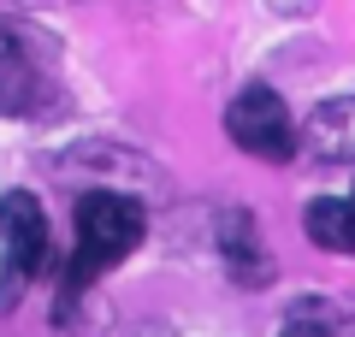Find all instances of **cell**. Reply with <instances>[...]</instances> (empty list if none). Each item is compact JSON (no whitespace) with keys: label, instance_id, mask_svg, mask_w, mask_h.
<instances>
[{"label":"cell","instance_id":"9c48e42d","mask_svg":"<svg viewBox=\"0 0 355 337\" xmlns=\"http://www.w3.org/2000/svg\"><path fill=\"white\" fill-rule=\"evenodd\" d=\"M338 337H355V325H343V331H338Z\"/></svg>","mask_w":355,"mask_h":337},{"label":"cell","instance_id":"6da1fadb","mask_svg":"<svg viewBox=\"0 0 355 337\" xmlns=\"http://www.w3.org/2000/svg\"><path fill=\"white\" fill-rule=\"evenodd\" d=\"M142 225L148 219H142V207L130 196L89 189V196L77 201V254H71V266H65V302H71L83 284H95L107 266L125 261V254L142 243Z\"/></svg>","mask_w":355,"mask_h":337},{"label":"cell","instance_id":"5b68a950","mask_svg":"<svg viewBox=\"0 0 355 337\" xmlns=\"http://www.w3.org/2000/svg\"><path fill=\"white\" fill-rule=\"evenodd\" d=\"M308 237L331 254H355V196H320L308 201Z\"/></svg>","mask_w":355,"mask_h":337},{"label":"cell","instance_id":"52a82bcc","mask_svg":"<svg viewBox=\"0 0 355 337\" xmlns=\"http://www.w3.org/2000/svg\"><path fill=\"white\" fill-rule=\"evenodd\" d=\"M36 89H42V77H30V71H6L0 77V112H30L36 107Z\"/></svg>","mask_w":355,"mask_h":337},{"label":"cell","instance_id":"8992f818","mask_svg":"<svg viewBox=\"0 0 355 337\" xmlns=\"http://www.w3.org/2000/svg\"><path fill=\"white\" fill-rule=\"evenodd\" d=\"M279 337H338V325L326 320V302H302V308H291Z\"/></svg>","mask_w":355,"mask_h":337},{"label":"cell","instance_id":"3957f363","mask_svg":"<svg viewBox=\"0 0 355 337\" xmlns=\"http://www.w3.org/2000/svg\"><path fill=\"white\" fill-rule=\"evenodd\" d=\"M0 243H6V302L48 266V213L30 189L0 196Z\"/></svg>","mask_w":355,"mask_h":337},{"label":"cell","instance_id":"277c9868","mask_svg":"<svg viewBox=\"0 0 355 337\" xmlns=\"http://www.w3.org/2000/svg\"><path fill=\"white\" fill-rule=\"evenodd\" d=\"M302 142L314 160L326 166H343L355 160V95H338V101H320L314 112H308V125H302Z\"/></svg>","mask_w":355,"mask_h":337},{"label":"cell","instance_id":"7a4b0ae2","mask_svg":"<svg viewBox=\"0 0 355 337\" xmlns=\"http://www.w3.org/2000/svg\"><path fill=\"white\" fill-rule=\"evenodd\" d=\"M225 130H231V142H237L243 154H254V160H291L296 154V119L266 83H249L225 107Z\"/></svg>","mask_w":355,"mask_h":337},{"label":"cell","instance_id":"ba28073f","mask_svg":"<svg viewBox=\"0 0 355 337\" xmlns=\"http://www.w3.org/2000/svg\"><path fill=\"white\" fill-rule=\"evenodd\" d=\"M30 36H36V30H24L18 18H0V65H24Z\"/></svg>","mask_w":355,"mask_h":337}]
</instances>
